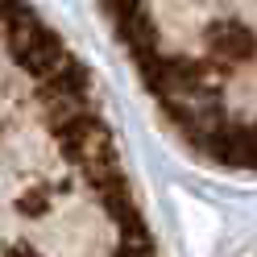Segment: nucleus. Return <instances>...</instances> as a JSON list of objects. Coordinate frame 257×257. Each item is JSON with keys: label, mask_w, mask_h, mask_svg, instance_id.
<instances>
[{"label": "nucleus", "mask_w": 257, "mask_h": 257, "mask_svg": "<svg viewBox=\"0 0 257 257\" xmlns=\"http://www.w3.org/2000/svg\"><path fill=\"white\" fill-rule=\"evenodd\" d=\"M207 46H212V58H220L224 75H228L236 62H245L257 50V38L240 21H220V25H212V34H207Z\"/></svg>", "instance_id": "1"}, {"label": "nucleus", "mask_w": 257, "mask_h": 257, "mask_svg": "<svg viewBox=\"0 0 257 257\" xmlns=\"http://www.w3.org/2000/svg\"><path fill=\"white\" fill-rule=\"evenodd\" d=\"M50 187H34V191H25V195H17V212H25V216H42L46 207H50Z\"/></svg>", "instance_id": "2"}, {"label": "nucleus", "mask_w": 257, "mask_h": 257, "mask_svg": "<svg viewBox=\"0 0 257 257\" xmlns=\"http://www.w3.org/2000/svg\"><path fill=\"white\" fill-rule=\"evenodd\" d=\"M100 5H104V13L112 17V25H120V21L133 17V13L146 9V0H100Z\"/></svg>", "instance_id": "3"}, {"label": "nucleus", "mask_w": 257, "mask_h": 257, "mask_svg": "<svg viewBox=\"0 0 257 257\" xmlns=\"http://www.w3.org/2000/svg\"><path fill=\"white\" fill-rule=\"evenodd\" d=\"M9 257H42V253L29 249V245H17V249H9Z\"/></svg>", "instance_id": "4"}]
</instances>
